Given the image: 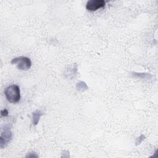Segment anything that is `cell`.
<instances>
[{"label":"cell","instance_id":"obj_1","mask_svg":"<svg viewBox=\"0 0 158 158\" xmlns=\"http://www.w3.org/2000/svg\"><path fill=\"white\" fill-rule=\"evenodd\" d=\"M4 93L9 103H17L21 100V90L17 85H11L8 87L5 88Z\"/></svg>","mask_w":158,"mask_h":158},{"label":"cell","instance_id":"obj_2","mask_svg":"<svg viewBox=\"0 0 158 158\" xmlns=\"http://www.w3.org/2000/svg\"><path fill=\"white\" fill-rule=\"evenodd\" d=\"M11 64L12 65L16 64L18 69L21 71H27L32 66V61L30 58L25 56H20L13 59Z\"/></svg>","mask_w":158,"mask_h":158},{"label":"cell","instance_id":"obj_3","mask_svg":"<svg viewBox=\"0 0 158 158\" xmlns=\"http://www.w3.org/2000/svg\"><path fill=\"white\" fill-rule=\"evenodd\" d=\"M12 138V133L8 126L5 127V129L2 132L0 137V147L2 149L7 146V144L11 141Z\"/></svg>","mask_w":158,"mask_h":158},{"label":"cell","instance_id":"obj_4","mask_svg":"<svg viewBox=\"0 0 158 158\" xmlns=\"http://www.w3.org/2000/svg\"><path fill=\"white\" fill-rule=\"evenodd\" d=\"M106 5V2L104 0H90L87 3L86 9L89 11H96L103 8Z\"/></svg>","mask_w":158,"mask_h":158},{"label":"cell","instance_id":"obj_5","mask_svg":"<svg viewBox=\"0 0 158 158\" xmlns=\"http://www.w3.org/2000/svg\"><path fill=\"white\" fill-rule=\"evenodd\" d=\"M77 70H78V66L77 64H72L71 65H69L68 66L65 68L64 70V76L65 78L72 80L77 75Z\"/></svg>","mask_w":158,"mask_h":158},{"label":"cell","instance_id":"obj_6","mask_svg":"<svg viewBox=\"0 0 158 158\" xmlns=\"http://www.w3.org/2000/svg\"><path fill=\"white\" fill-rule=\"evenodd\" d=\"M43 115V113L41 111H35L32 113V123L34 125H36L38 124L40 119Z\"/></svg>","mask_w":158,"mask_h":158},{"label":"cell","instance_id":"obj_7","mask_svg":"<svg viewBox=\"0 0 158 158\" xmlns=\"http://www.w3.org/2000/svg\"><path fill=\"white\" fill-rule=\"evenodd\" d=\"M132 76L134 78H141V79H144V80H149V79H151L153 76L147 73H137V72H134L132 73Z\"/></svg>","mask_w":158,"mask_h":158},{"label":"cell","instance_id":"obj_8","mask_svg":"<svg viewBox=\"0 0 158 158\" xmlns=\"http://www.w3.org/2000/svg\"><path fill=\"white\" fill-rule=\"evenodd\" d=\"M76 88L78 91H85L88 89V87L85 82L81 81L77 83Z\"/></svg>","mask_w":158,"mask_h":158},{"label":"cell","instance_id":"obj_9","mask_svg":"<svg viewBox=\"0 0 158 158\" xmlns=\"http://www.w3.org/2000/svg\"><path fill=\"white\" fill-rule=\"evenodd\" d=\"M146 138V137H145V136H144V135H141L138 138H137V140H136V141H135V144H136V145L137 146H138V145H139V144H140V143L144 140V139H145Z\"/></svg>","mask_w":158,"mask_h":158},{"label":"cell","instance_id":"obj_10","mask_svg":"<svg viewBox=\"0 0 158 158\" xmlns=\"http://www.w3.org/2000/svg\"><path fill=\"white\" fill-rule=\"evenodd\" d=\"M8 114H9L8 111L6 109H5L1 111V114L3 117H7L8 115Z\"/></svg>","mask_w":158,"mask_h":158},{"label":"cell","instance_id":"obj_11","mask_svg":"<svg viewBox=\"0 0 158 158\" xmlns=\"http://www.w3.org/2000/svg\"><path fill=\"white\" fill-rule=\"evenodd\" d=\"M26 157H38V156L35 154V153L32 152V153H29V154L27 156H26Z\"/></svg>","mask_w":158,"mask_h":158}]
</instances>
